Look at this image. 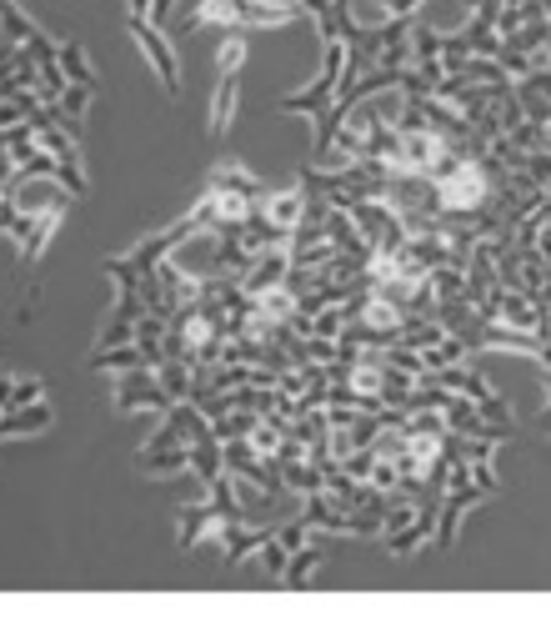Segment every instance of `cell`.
Instances as JSON below:
<instances>
[{"label":"cell","mask_w":551,"mask_h":622,"mask_svg":"<svg viewBox=\"0 0 551 622\" xmlns=\"http://www.w3.org/2000/svg\"><path fill=\"white\" fill-rule=\"evenodd\" d=\"M436 206L446 216H481L491 201H496V186H501V166L491 156H476V161H461L456 171L436 176Z\"/></svg>","instance_id":"obj_1"},{"label":"cell","mask_w":551,"mask_h":622,"mask_svg":"<svg viewBox=\"0 0 551 622\" xmlns=\"http://www.w3.org/2000/svg\"><path fill=\"white\" fill-rule=\"evenodd\" d=\"M126 31H131V41L141 46L146 66H151V71L161 76L166 96L176 101V96H181V61H176V46H171L166 26H156L151 16H126Z\"/></svg>","instance_id":"obj_2"},{"label":"cell","mask_w":551,"mask_h":622,"mask_svg":"<svg viewBox=\"0 0 551 622\" xmlns=\"http://www.w3.org/2000/svg\"><path fill=\"white\" fill-rule=\"evenodd\" d=\"M351 216H356V226H361V236L371 241V251H401L406 246V221H401V211L386 201V196H361L356 206H351Z\"/></svg>","instance_id":"obj_3"},{"label":"cell","mask_w":551,"mask_h":622,"mask_svg":"<svg viewBox=\"0 0 551 622\" xmlns=\"http://www.w3.org/2000/svg\"><path fill=\"white\" fill-rule=\"evenodd\" d=\"M116 412L121 417H136V412H166L171 407V392L161 387V377L151 367H136V372H116Z\"/></svg>","instance_id":"obj_4"},{"label":"cell","mask_w":551,"mask_h":622,"mask_svg":"<svg viewBox=\"0 0 551 622\" xmlns=\"http://www.w3.org/2000/svg\"><path fill=\"white\" fill-rule=\"evenodd\" d=\"M476 502H486V492H481L476 482H456V487H446V497H441V517H436V542H441V547L456 542L461 517H466Z\"/></svg>","instance_id":"obj_5"},{"label":"cell","mask_w":551,"mask_h":622,"mask_svg":"<svg viewBox=\"0 0 551 622\" xmlns=\"http://www.w3.org/2000/svg\"><path fill=\"white\" fill-rule=\"evenodd\" d=\"M221 522H226V517L216 512L211 497H191V502L181 507V517H176V542H181V552H191L201 537H216Z\"/></svg>","instance_id":"obj_6"},{"label":"cell","mask_w":551,"mask_h":622,"mask_svg":"<svg viewBox=\"0 0 551 622\" xmlns=\"http://www.w3.org/2000/svg\"><path fill=\"white\" fill-rule=\"evenodd\" d=\"M286 271H291V251H286V246H271V251H261V256L251 261V271L241 276V291H246V296H261V291L281 286Z\"/></svg>","instance_id":"obj_7"},{"label":"cell","mask_w":551,"mask_h":622,"mask_svg":"<svg viewBox=\"0 0 551 622\" xmlns=\"http://www.w3.org/2000/svg\"><path fill=\"white\" fill-rule=\"evenodd\" d=\"M301 522L311 527V532H321V537H336V532H346V512L336 507V497L321 487V492H311V497H301Z\"/></svg>","instance_id":"obj_8"},{"label":"cell","mask_w":551,"mask_h":622,"mask_svg":"<svg viewBox=\"0 0 551 622\" xmlns=\"http://www.w3.org/2000/svg\"><path fill=\"white\" fill-rule=\"evenodd\" d=\"M241 81L246 71H216V96H211V136H226L231 116H236V101H241Z\"/></svg>","instance_id":"obj_9"},{"label":"cell","mask_w":551,"mask_h":622,"mask_svg":"<svg viewBox=\"0 0 551 622\" xmlns=\"http://www.w3.org/2000/svg\"><path fill=\"white\" fill-rule=\"evenodd\" d=\"M516 96H521V111H526V121H551V71L546 66H536L526 81H516Z\"/></svg>","instance_id":"obj_10"},{"label":"cell","mask_w":551,"mask_h":622,"mask_svg":"<svg viewBox=\"0 0 551 622\" xmlns=\"http://www.w3.org/2000/svg\"><path fill=\"white\" fill-rule=\"evenodd\" d=\"M136 467L146 477H171V472H191V442H171L156 452H136Z\"/></svg>","instance_id":"obj_11"},{"label":"cell","mask_w":551,"mask_h":622,"mask_svg":"<svg viewBox=\"0 0 551 622\" xmlns=\"http://www.w3.org/2000/svg\"><path fill=\"white\" fill-rule=\"evenodd\" d=\"M211 186L221 191V196H241V201H266L271 191L251 176V171H241V166H216L211 171Z\"/></svg>","instance_id":"obj_12"},{"label":"cell","mask_w":551,"mask_h":622,"mask_svg":"<svg viewBox=\"0 0 551 622\" xmlns=\"http://www.w3.org/2000/svg\"><path fill=\"white\" fill-rule=\"evenodd\" d=\"M46 427H51V407L46 402L0 412V437H31V432H46Z\"/></svg>","instance_id":"obj_13"},{"label":"cell","mask_w":551,"mask_h":622,"mask_svg":"<svg viewBox=\"0 0 551 622\" xmlns=\"http://www.w3.org/2000/svg\"><path fill=\"white\" fill-rule=\"evenodd\" d=\"M266 211H271L276 226L296 231V226H301V211H306V186L296 181V186H286V191H271V196H266Z\"/></svg>","instance_id":"obj_14"},{"label":"cell","mask_w":551,"mask_h":622,"mask_svg":"<svg viewBox=\"0 0 551 622\" xmlns=\"http://www.w3.org/2000/svg\"><path fill=\"white\" fill-rule=\"evenodd\" d=\"M136 367H146V357H141V347L136 342H126V347H96L91 352V372H136Z\"/></svg>","instance_id":"obj_15"},{"label":"cell","mask_w":551,"mask_h":622,"mask_svg":"<svg viewBox=\"0 0 551 622\" xmlns=\"http://www.w3.org/2000/svg\"><path fill=\"white\" fill-rule=\"evenodd\" d=\"M281 477H286V487H291L296 497H311V492L326 487V472H321L311 457H291V462H281Z\"/></svg>","instance_id":"obj_16"},{"label":"cell","mask_w":551,"mask_h":622,"mask_svg":"<svg viewBox=\"0 0 551 622\" xmlns=\"http://www.w3.org/2000/svg\"><path fill=\"white\" fill-rule=\"evenodd\" d=\"M66 221V211H41L36 221H31V236L21 241V256L26 261H41L46 256V246H51V236H56V226Z\"/></svg>","instance_id":"obj_17"},{"label":"cell","mask_w":551,"mask_h":622,"mask_svg":"<svg viewBox=\"0 0 551 622\" xmlns=\"http://www.w3.org/2000/svg\"><path fill=\"white\" fill-rule=\"evenodd\" d=\"M321 557H326V547H321V542L296 547V552H291V562H286V572H281V582H286V587H306V582H311V572L321 567Z\"/></svg>","instance_id":"obj_18"},{"label":"cell","mask_w":551,"mask_h":622,"mask_svg":"<svg viewBox=\"0 0 551 622\" xmlns=\"http://www.w3.org/2000/svg\"><path fill=\"white\" fill-rule=\"evenodd\" d=\"M156 377H161V387L171 392V402H191V362L166 357V362L156 367Z\"/></svg>","instance_id":"obj_19"},{"label":"cell","mask_w":551,"mask_h":622,"mask_svg":"<svg viewBox=\"0 0 551 622\" xmlns=\"http://www.w3.org/2000/svg\"><path fill=\"white\" fill-rule=\"evenodd\" d=\"M261 422H266L261 412H251V407H236V412L216 417L211 427H216V437H221V442H231V437H251V432H256Z\"/></svg>","instance_id":"obj_20"},{"label":"cell","mask_w":551,"mask_h":622,"mask_svg":"<svg viewBox=\"0 0 551 622\" xmlns=\"http://www.w3.org/2000/svg\"><path fill=\"white\" fill-rule=\"evenodd\" d=\"M61 66H66V81H76V86H96V71H91L81 41H66V46H61Z\"/></svg>","instance_id":"obj_21"},{"label":"cell","mask_w":551,"mask_h":622,"mask_svg":"<svg viewBox=\"0 0 551 622\" xmlns=\"http://www.w3.org/2000/svg\"><path fill=\"white\" fill-rule=\"evenodd\" d=\"M426 281H431L436 301H456V296H466V271H461V266H436Z\"/></svg>","instance_id":"obj_22"},{"label":"cell","mask_w":551,"mask_h":622,"mask_svg":"<svg viewBox=\"0 0 551 622\" xmlns=\"http://www.w3.org/2000/svg\"><path fill=\"white\" fill-rule=\"evenodd\" d=\"M286 562H291V547L271 532V537H266V547H261V567H266L271 577H281V572H286Z\"/></svg>","instance_id":"obj_23"},{"label":"cell","mask_w":551,"mask_h":622,"mask_svg":"<svg viewBox=\"0 0 551 622\" xmlns=\"http://www.w3.org/2000/svg\"><path fill=\"white\" fill-rule=\"evenodd\" d=\"M91 91H96V86H76V81H71V86H66V91H61V111H66V116H76V121H81V116H86V111H91Z\"/></svg>","instance_id":"obj_24"},{"label":"cell","mask_w":551,"mask_h":622,"mask_svg":"<svg viewBox=\"0 0 551 622\" xmlns=\"http://www.w3.org/2000/svg\"><path fill=\"white\" fill-rule=\"evenodd\" d=\"M511 141H516L521 151H546V126H541V121H521V126L511 131Z\"/></svg>","instance_id":"obj_25"},{"label":"cell","mask_w":551,"mask_h":622,"mask_svg":"<svg viewBox=\"0 0 551 622\" xmlns=\"http://www.w3.org/2000/svg\"><path fill=\"white\" fill-rule=\"evenodd\" d=\"M376 457H381L376 447H356L351 457H341V467H346L351 477H361V482H366V477H371V467H376Z\"/></svg>","instance_id":"obj_26"},{"label":"cell","mask_w":551,"mask_h":622,"mask_svg":"<svg viewBox=\"0 0 551 622\" xmlns=\"http://www.w3.org/2000/svg\"><path fill=\"white\" fill-rule=\"evenodd\" d=\"M461 397H471V402H491V397H496V387H491V382H486L481 372H471V367H466V382H461Z\"/></svg>","instance_id":"obj_27"},{"label":"cell","mask_w":551,"mask_h":622,"mask_svg":"<svg viewBox=\"0 0 551 622\" xmlns=\"http://www.w3.org/2000/svg\"><path fill=\"white\" fill-rule=\"evenodd\" d=\"M251 442H256V447H261V452H266V457H271V452H276V447H281V442H286V432H281V427H276V422H271V417H266V422H261V427H256V432H251Z\"/></svg>","instance_id":"obj_28"},{"label":"cell","mask_w":551,"mask_h":622,"mask_svg":"<svg viewBox=\"0 0 551 622\" xmlns=\"http://www.w3.org/2000/svg\"><path fill=\"white\" fill-rule=\"evenodd\" d=\"M31 402H46L41 377H21V382H16V407H31Z\"/></svg>","instance_id":"obj_29"},{"label":"cell","mask_w":551,"mask_h":622,"mask_svg":"<svg viewBox=\"0 0 551 622\" xmlns=\"http://www.w3.org/2000/svg\"><path fill=\"white\" fill-rule=\"evenodd\" d=\"M471 482H476L486 497H496V467H491V462H471Z\"/></svg>","instance_id":"obj_30"},{"label":"cell","mask_w":551,"mask_h":622,"mask_svg":"<svg viewBox=\"0 0 551 622\" xmlns=\"http://www.w3.org/2000/svg\"><path fill=\"white\" fill-rule=\"evenodd\" d=\"M16 382H21V377L0 372V412H11V407H16Z\"/></svg>","instance_id":"obj_31"},{"label":"cell","mask_w":551,"mask_h":622,"mask_svg":"<svg viewBox=\"0 0 551 622\" xmlns=\"http://www.w3.org/2000/svg\"><path fill=\"white\" fill-rule=\"evenodd\" d=\"M481 412H486L491 422H506V427H511V407H506L501 397H491V402H481Z\"/></svg>","instance_id":"obj_32"},{"label":"cell","mask_w":551,"mask_h":622,"mask_svg":"<svg viewBox=\"0 0 551 622\" xmlns=\"http://www.w3.org/2000/svg\"><path fill=\"white\" fill-rule=\"evenodd\" d=\"M536 301H541V306H546V311H551V271H546V286H541V291H536Z\"/></svg>","instance_id":"obj_33"},{"label":"cell","mask_w":551,"mask_h":622,"mask_svg":"<svg viewBox=\"0 0 551 622\" xmlns=\"http://www.w3.org/2000/svg\"><path fill=\"white\" fill-rule=\"evenodd\" d=\"M541 432L551 437V397H546V407H541Z\"/></svg>","instance_id":"obj_34"},{"label":"cell","mask_w":551,"mask_h":622,"mask_svg":"<svg viewBox=\"0 0 551 622\" xmlns=\"http://www.w3.org/2000/svg\"><path fill=\"white\" fill-rule=\"evenodd\" d=\"M541 387H546V397H551V367H541Z\"/></svg>","instance_id":"obj_35"},{"label":"cell","mask_w":551,"mask_h":622,"mask_svg":"<svg viewBox=\"0 0 551 622\" xmlns=\"http://www.w3.org/2000/svg\"><path fill=\"white\" fill-rule=\"evenodd\" d=\"M541 66H546V71H551V41H546V51H541Z\"/></svg>","instance_id":"obj_36"},{"label":"cell","mask_w":551,"mask_h":622,"mask_svg":"<svg viewBox=\"0 0 551 622\" xmlns=\"http://www.w3.org/2000/svg\"><path fill=\"white\" fill-rule=\"evenodd\" d=\"M6 11H11V0H0V26H6Z\"/></svg>","instance_id":"obj_37"},{"label":"cell","mask_w":551,"mask_h":622,"mask_svg":"<svg viewBox=\"0 0 551 622\" xmlns=\"http://www.w3.org/2000/svg\"><path fill=\"white\" fill-rule=\"evenodd\" d=\"M546 151H551V121H546Z\"/></svg>","instance_id":"obj_38"},{"label":"cell","mask_w":551,"mask_h":622,"mask_svg":"<svg viewBox=\"0 0 551 622\" xmlns=\"http://www.w3.org/2000/svg\"><path fill=\"white\" fill-rule=\"evenodd\" d=\"M546 196H551V186H546Z\"/></svg>","instance_id":"obj_39"}]
</instances>
